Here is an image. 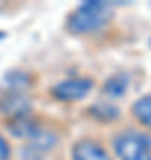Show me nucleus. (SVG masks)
<instances>
[{"mask_svg": "<svg viewBox=\"0 0 151 160\" xmlns=\"http://www.w3.org/2000/svg\"><path fill=\"white\" fill-rule=\"evenodd\" d=\"M112 20V7L107 2L89 0L78 6L68 16L66 27L71 34H91L103 29Z\"/></svg>", "mask_w": 151, "mask_h": 160, "instance_id": "f257e3e1", "label": "nucleus"}, {"mask_svg": "<svg viewBox=\"0 0 151 160\" xmlns=\"http://www.w3.org/2000/svg\"><path fill=\"white\" fill-rule=\"evenodd\" d=\"M114 151L119 160H151V137L128 130L114 137Z\"/></svg>", "mask_w": 151, "mask_h": 160, "instance_id": "f03ea898", "label": "nucleus"}, {"mask_svg": "<svg viewBox=\"0 0 151 160\" xmlns=\"http://www.w3.org/2000/svg\"><path fill=\"white\" fill-rule=\"evenodd\" d=\"M94 82L89 77H73V78L61 80L59 84L52 87V96L61 102H76L84 100L93 91Z\"/></svg>", "mask_w": 151, "mask_h": 160, "instance_id": "7ed1b4c3", "label": "nucleus"}, {"mask_svg": "<svg viewBox=\"0 0 151 160\" xmlns=\"http://www.w3.org/2000/svg\"><path fill=\"white\" fill-rule=\"evenodd\" d=\"M30 98L23 91H7L0 98V112L9 118H23L30 112Z\"/></svg>", "mask_w": 151, "mask_h": 160, "instance_id": "20e7f679", "label": "nucleus"}, {"mask_svg": "<svg viewBox=\"0 0 151 160\" xmlns=\"http://www.w3.org/2000/svg\"><path fill=\"white\" fill-rule=\"evenodd\" d=\"M73 160H112L109 151L93 139H82L71 149Z\"/></svg>", "mask_w": 151, "mask_h": 160, "instance_id": "39448f33", "label": "nucleus"}, {"mask_svg": "<svg viewBox=\"0 0 151 160\" xmlns=\"http://www.w3.org/2000/svg\"><path fill=\"white\" fill-rule=\"evenodd\" d=\"M126 89H128V75L117 73L105 82L101 91H103L105 96L109 98H119L126 92Z\"/></svg>", "mask_w": 151, "mask_h": 160, "instance_id": "423d86ee", "label": "nucleus"}, {"mask_svg": "<svg viewBox=\"0 0 151 160\" xmlns=\"http://www.w3.org/2000/svg\"><path fill=\"white\" fill-rule=\"evenodd\" d=\"M132 114L142 126L151 130V94L139 98L137 102L132 105Z\"/></svg>", "mask_w": 151, "mask_h": 160, "instance_id": "0eeeda50", "label": "nucleus"}, {"mask_svg": "<svg viewBox=\"0 0 151 160\" xmlns=\"http://www.w3.org/2000/svg\"><path fill=\"white\" fill-rule=\"evenodd\" d=\"M91 112H96L94 118H98V119H105V121H110V119H116L117 114H119V110L117 107H114L112 103H98V105H94Z\"/></svg>", "mask_w": 151, "mask_h": 160, "instance_id": "6e6552de", "label": "nucleus"}, {"mask_svg": "<svg viewBox=\"0 0 151 160\" xmlns=\"http://www.w3.org/2000/svg\"><path fill=\"white\" fill-rule=\"evenodd\" d=\"M11 157V148H9V142L6 141V137L0 133V160H9Z\"/></svg>", "mask_w": 151, "mask_h": 160, "instance_id": "1a4fd4ad", "label": "nucleus"}, {"mask_svg": "<svg viewBox=\"0 0 151 160\" xmlns=\"http://www.w3.org/2000/svg\"><path fill=\"white\" fill-rule=\"evenodd\" d=\"M149 45H151V39H149Z\"/></svg>", "mask_w": 151, "mask_h": 160, "instance_id": "9d476101", "label": "nucleus"}]
</instances>
